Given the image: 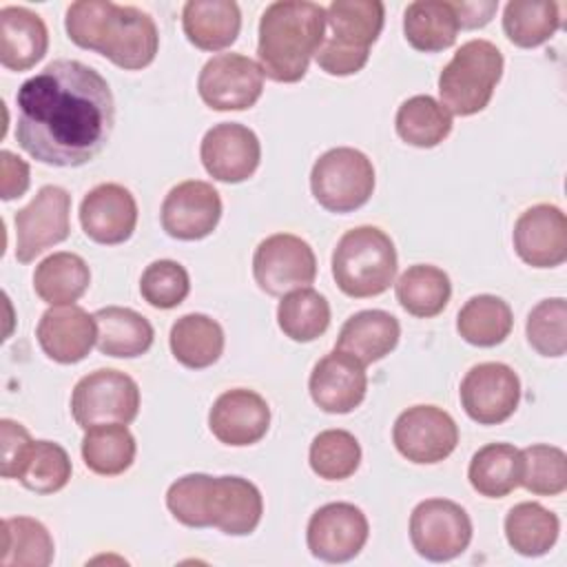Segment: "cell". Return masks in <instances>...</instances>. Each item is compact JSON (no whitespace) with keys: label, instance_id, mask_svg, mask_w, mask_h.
Returning a JSON list of instances; mask_svg holds the SVG:
<instances>
[{"label":"cell","instance_id":"6da1fadb","mask_svg":"<svg viewBox=\"0 0 567 567\" xmlns=\"http://www.w3.org/2000/svg\"><path fill=\"white\" fill-rule=\"evenodd\" d=\"M16 140L35 162L75 168L95 159L115 124L109 82L78 60H53L16 93Z\"/></svg>","mask_w":567,"mask_h":567},{"label":"cell","instance_id":"7a4b0ae2","mask_svg":"<svg viewBox=\"0 0 567 567\" xmlns=\"http://www.w3.org/2000/svg\"><path fill=\"white\" fill-rule=\"evenodd\" d=\"M64 29L75 47L95 51L124 71L148 66L159 49L155 20L137 7L111 0L71 2Z\"/></svg>","mask_w":567,"mask_h":567},{"label":"cell","instance_id":"3957f363","mask_svg":"<svg viewBox=\"0 0 567 567\" xmlns=\"http://www.w3.org/2000/svg\"><path fill=\"white\" fill-rule=\"evenodd\" d=\"M166 507L186 527H215L228 536H248L261 520L264 498L248 478L195 472L171 483Z\"/></svg>","mask_w":567,"mask_h":567},{"label":"cell","instance_id":"277c9868","mask_svg":"<svg viewBox=\"0 0 567 567\" xmlns=\"http://www.w3.org/2000/svg\"><path fill=\"white\" fill-rule=\"evenodd\" d=\"M326 35V9L310 0H277L259 18L257 60L264 78L299 82Z\"/></svg>","mask_w":567,"mask_h":567},{"label":"cell","instance_id":"5b68a950","mask_svg":"<svg viewBox=\"0 0 567 567\" xmlns=\"http://www.w3.org/2000/svg\"><path fill=\"white\" fill-rule=\"evenodd\" d=\"M385 7L379 0H332L326 9L323 42L315 53L328 75H354L370 58V47L383 31Z\"/></svg>","mask_w":567,"mask_h":567},{"label":"cell","instance_id":"8992f818","mask_svg":"<svg viewBox=\"0 0 567 567\" xmlns=\"http://www.w3.org/2000/svg\"><path fill=\"white\" fill-rule=\"evenodd\" d=\"M396 248L377 226H357L341 235L332 252L337 288L352 299L383 295L396 277Z\"/></svg>","mask_w":567,"mask_h":567},{"label":"cell","instance_id":"52a82bcc","mask_svg":"<svg viewBox=\"0 0 567 567\" xmlns=\"http://www.w3.org/2000/svg\"><path fill=\"white\" fill-rule=\"evenodd\" d=\"M503 75V53L489 40H470L456 49L439 75L441 104L450 115L481 113Z\"/></svg>","mask_w":567,"mask_h":567},{"label":"cell","instance_id":"ba28073f","mask_svg":"<svg viewBox=\"0 0 567 567\" xmlns=\"http://www.w3.org/2000/svg\"><path fill=\"white\" fill-rule=\"evenodd\" d=\"M310 190L326 210L352 213L372 197L374 166L370 157L357 148H330L312 164Z\"/></svg>","mask_w":567,"mask_h":567},{"label":"cell","instance_id":"9c48e42d","mask_svg":"<svg viewBox=\"0 0 567 567\" xmlns=\"http://www.w3.org/2000/svg\"><path fill=\"white\" fill-rule=\"evenodd\" d=\"M140 412V388L126 372L102 368L82 377L71 394V414L82 430L100 423H133Z\"/></svg>","mask_w":567,"mask_h":567},{"label":"cell","instance_id":"30bf717a","mask_svg":"<svg viewBox=\"0 0 567 567\" xmlns=\"http://www.w3.org/2000/svg\"><path fill=\"white\" fill-rule=\"evenodd\" d=\"M410 540L421 558L447 563L461 556L472 540L470 514L454 501L425 498L412 509Z\"/></svg>","mask_w":567,"mask_h":567},{"label":"cell","instance_id":"8fae6325","mask_svg":"<svg viewBox=\"0 0 567 567\" xmlns=\"http://www.w3.org/2000/svg\"><path fill=\"white\" fill-rule=\"evenodd\" d=\"M252 277L270 297H284L290 290L306 288L317 277L315 250L297 235L275 233L255 248Z\"/></svg>","mask_w":567,"mask_h":567},{"label":"cell","instance_id":"7c38bea8","mask_svg":"<svg viewBox=\"0 0 567 567\" xmlns=\"http://www.w3.org/2000/svg\"><path fill=\"white\" fill-rule=\"evenodd\" d=\"M16 259L33 261L47 248L71 233V195L62 186L47 184L20 210H16Z\"/></svg>","mask_w":567,"mask_h":567},{"label":"cell","instance_id":"4fadbf2b","mask_svg":"<svg viewBox=\"0 0 567 567\" xmlns=\"http://www.w3.org/2000/svg\"><path fill=\"white\" fill-rule=\"evenodd\" d=\"M197 91L213 111H246L264 93V73L248 55L217 53L202 66Z\"/></svg>","mask_w":567,"mask_h":567},{"label":"cell","instance_id":"5bb4252c","mask_svg":"<svg viewBox=\"0 0 567 567\" xmlns=\"http://www.w3.org/2000/svg\"><path fill=\"white\" fill-rule=\"evenodd\" d=\"M465 414L478 425H498L507 421L520 403V379L501 361L472 365L458 388Z\"/></svg>","mask_w":567,"mask_h":567},{"label":"cell","instance_id":"9a60e30c","mask_svg":"<svg viewBox=\"0 0 567 567\" xmlns=\"http://www.w3.org/2000/svg\"><path fill=\"white\" fill-rule=\"evenodd\" d=\"M396 452L419 465L445 461L458 443L454 419L436 405H412L403 410L392 427Z\"/></svg>","mask_w":567,"mask_h":567},{"label":"cell","instance_id":"2e32d148","mask_svg":"<svg viewBox=\"0 0 567 567\" xmlns=\"http://www.w3.org/2000/svg\"><path fill=\"white\" fill-rule=\"evenodd\" d=\"M370 536L365 514L352 503H326L308 520L306 543L323 563H348L359 556Z\"/></svg>","mask_w":567,"mask_h":567},{"label":"cell","instance_id":"e0dca14e","mask_svg":"<svg viewBox=\"0 0 567 567\" xmlns=\"http://www.w3.org/2000/svg\"><path fill=\"white\" fill-rule=\"evenodd\" d=\"M199 157L213 179L239 184L255 175L261 162V144L252 128L239 122H221L204 133Z\"/></svg>","mask_w":567,"mask_h":567},{"label":"cell","instance_id":"ac0fdd59","mask_svg":"<svg viewBox=\"0 0 567 567\" xmlns=\"http://www.w3.org/2000/svg\"><path fill=\"white\" fill-rule=\"evenodd\" d=\"M162 228L168 237L182 241H197L208 237L221 219V197L213 184L202 179H186L173 186L159 210Z\"/></svg>","mask_w":567,"mask_h":567},{"label":"cell","instance_id":"d6986e66","mask_svg":"<svg viewBox=\"0 0 567 567\" xmlns=\"http://www.w3.org/2000/svg\"><path fill=\"white\" fill-rule=\"evenodd\" d=\"M80 224L84 235L95 244H124L137 226V202L122 184H97L80 204Z\"/></svg>","mask_w":567,"mask_h":567},{"label":"cell","instance_id":"ffe728a7","mask_svg":"<svg viewBox=\"0 0 567 567\" xmlns=\"http://www.w3.org/2000/svg\"><path fill=\"white\" fill-rule=\"evenodd\" d=\"M516 255L532 268H556L567 259V217L554 204L520 213L512 233Z\"/></svg>","mask_w":567,"mask_h":567},{"label":"cell","instance_id":"44dd1931","mask_svg":"<svg viewBox=\"0 0 567 567\" xmlns=\"http://www.w3.org/2000/svg\"><path fill=\"white\" fill-rule=\"evenodd\" d=\"M208 427L224 445H255L270 427V408L255 390L233 388L215 399L208 412Z\"/></svg>","mask_w":567,"mask_h":567},{"label":"cell","instance_id":"7402d4cb","mask_svg":"<svg viewBox=\"0 0 567 567\" xmlns=\"http://www.w3.org/2000/svg\"><path fill=\"white\" fill-rule=\"evenodd\" d=\"M308 390L315 405L323 412L348 414L365 399V365L341 350H332L315 363L308 379Z\"/></svg>","mask_w":567,"mask_h":567},{"label":"cell","instance_id":"603a6c76","mask_svg":"<svg viewBox=\"0 0 567 567\" xmlns=\"http://www.w3.org/2000/svg\"><path fill=\"white\" fill-rule=\"evenodd\" d=\"M35 337L51 361L71 365L89 357L97 341V323L80 306H53L42 312Z\"/></svg>","mask_w":567,"mask_h":567},{"label":"cell","instance_id":"cb8c5ba5","mask_svg":"<svg viewBox=\"0 0 567 567\" xmlns=\"http://www.w3.org/2000/svg\"><path fill=\"white\" fill-rule=\"evenodd\" d=\"M49 49V31L44 20L27 7L0 9V62L9 71H27L35 66Z\"/></svg>","mask_w":567,"mask_h":567},{"label":"cell","instance_id":"d4e9b609","mask_svg":"<svg viewBox=\"0 0 567 567\" xmlns=\"http://www.w3.org/2000/svg\"><path fill=\"white\" fill-rule=\"evenodd\" d=\"M401 337V326L385 310H361L346 319L339 330L334 350H341L363 365L390 354Z\"/></svg>","mask_w":567,"mask_h":567},{"label":"cell","instance_id":"484cf974","mask_svg":"<svg viewBox=\"0 0 567 567\" xmlns=\"http://www.w3.org/2000/svg\"><path fill=\"white\" fill-rule=\"evenodd\" d=\"M186 40L202 51L230 47L241 29V13L233 0H188L182 9Z\"/></svg>","mask_w":567,"mask_h":567},{"label":"cell","instance_id":"4316f807","mask_svg":"<svg viewBox=\"0 0 567 567\" xmlns=\"http://www.w3.org/2000/svg\"><path fill=\"white\" fill-rule=\"evenodd\" d=\"M71 472V458L60 443L31 439L2 476L20 481L22 487L35 494H55L69 483Z\"/></svg>","mask_w":567,"mask_h":567},{"label":"cell","instance_id":"83f0119b","mask_svg":"<svg viewBox=\"0 0 567 567\" xmlns=\"http://www.w3.org/2000/svg\"><path fill=\"white\" fill-rule=\"evenodd\" d=\"M93 317L97 323L95 346L102 354L135 359L151 350L155 330L144 315L122 306H106L100 308Z\"/></svg>","mask_w":567,"mask_h":567},{"label":"cell","instance_id":"f1b7e54d","mask_svg":"<svg viewBox=\"0 0 567 567\" xmlns=\"http://www.w3.org/2000/svg\"><path fill=\"white\" fill-rule=\"evenodd\" d=\"M224 341L221 326L202 312L179 317L168 334L173 357L190 370H204L217 363L224 352Z\"/></svg>","mask_w":567,"mask_h":567},{"label":"cell","instance_id":"f546056e","mask_svg":"<svg viewBox=\"0 0 567 567\" xmlns=\"http://www.w3.org/2000/svg\"><path fill=\"white\" fill-rule=\"evenodd\" d=\"M458 20L452 2L416 0L403 11V33L412 49L421 53H436L456 42Z\"/></svg>","mask_w":567,"mask_h":567},{"label":"cell","instance_id":"4dcf8cb0","mask_svg":"<svg viewBox=\"0 0 567 567\" xmlns=\"http://www.w3.org/2000/svg\"><path fill=\"white\" fill-rule=\"evenodd\" d=\"M91 284L89 264L75 252H53L33 272V290L49 306H73Z\"/></svg>","mask_w":567,"mask_h":567},{"label":"cell","instance_id":"1f68e13d","mask_svg":"<svg viewBox=\"0 0 567 567\" xmlns=\"http://www.w3.org/2000/svg\"><path fill=\"white\" fill-rule=\"evenodd\" d=\"M394 295L408 315L430 319L445 310L452 297V284L445 270L430 264H414L396 279Z\"/></svg>","mask_w":567,"mask_h":567},{"label":"cell","instance_id":"d6a6232c","mask_svg":"<svg viewBox=\"0 0 567 567\" xmlns=\"http://www.w3.org/2000/svg\"><path fill=\"white\" fill-rule=\"evenodd\" d=\"M558 534V516L540 503H518L505 516V538L509 547L520 556H545L556 545Z\"/></svg>","mask_w":567,"mask_h":567},{"label":"cell","instance_id":"836d02e7","mask_svg":"<svg viewBox=\"0 0 567 567\" xmlns=\"http://www.w3.org/2000/svg\"><path fill=\"white\" fill-rule=\"evenodd\" d=\"M512 328V308L496 295H476L467 299L456 315V330L461 339L476 348H494L503 343Z\"/></svg>","mask_w":567,"mask_h":567},{"label":"cell","instance_id":"e575fe53","mask_svg":"<svg viewBox=\"0 0 567 567\" xmlns=\"http://www.w3.org/2000/svg\"><path fill=\"white\" fill-rule=\"evenodd\" d=\"M520 450L509 443H487L474 452L467 478L481 496L503 498L520 485Z\"/></svg>","mask_w":567,"mask_h":567},{"label":"cell","instance_id":"d590c367","mask_svg":"<svg viewBox=\"0 0 567 567\" xmlns=\"http://www.w3.org/2000/svg\"><path fill=\"white\" fill-rule=\"evenodd\" d=\"M135 452V436L124 423H100L84 430L82 461L93 474H124L133 465Z\"/></svg>","mask_w":567,"mask_h":567},{"label":"cell","instance_id":"8d00e7d4","mask_svg":"<svg viewBox=\"0 0 567 567\" xmlns=\"http://www.w3.org/2000/svg\"><path fill=\"white\" fill-rule=\"evenodd\" d=\"M394 128L405 144L434 148L452 133V115L432 95H412L399 106Z\"/></svg>","mask_w":567,"mask_h":567},{"label":"cell","instance_id":"74e56055","mask_svg":"<svg viewBox=\"0 0 567 567\" xmlns=\"http://www.w3.org/2000/svg\"><path fill=\"white\" fill-rule=\"evenodd\" d=\"M560 29V4L554 0H512L503 9V31L520 49L545 44Z\"/></svg>","mask_w":567,"mask_h":567},{"label":"cell","instance_id":"f35d334b","mask_svg":"<svg viewBox=\"0 0 567 567\" xmlns=\"http://www.w3.org/2000/svg\"><path fill=\"white\" fill-rule=\"evenodd\" d=\"M277 323L288 339L297 343H310L328 330L330 303L310 286L290 290L277 306Z\"/></svg>","mask_w":567,"mask_h":567},{"label":"cell","instance_id":"ab89813d","mask_svg":"<svg viewBox=\"0 0 567 567\" xmlns=\"http://www.w3.org/2000/svg\"><path fill=\"white\" fill-rule=\"evenodd\" d=\"M55 554L49 529L31 516H13L2 520V556L4 567H47Z\"/></svg>","mask_w":567,"mask_h":567},{"label":"cell","instance_id":"60d3db41","mask_svg":"<svg viewBox=\"0 0 567 567\" xmlns=\"http://www.w3.org/2000/svg\"><path fill=\"white\" fill-rule=\"evenodd\" d=\"M308 461L319 478L343 481L357 472L361 445L348 430H323L312 439Z\"/></svg>","mask_w":567,"mask_h":567},{"label":"cell","instance_id":"b9f144b4","mask_svg":"<svg viewBox=\"0 0 567 567\" xmlns=\"http://www.w3.org/2000/svg\"><path fill=\"white\" fill-rule=\"evenodd\" d=\"M520 487L536 496H558L567 489V454L556 445L536 443L520 450Z\"/></svg>","mask_w":567,"mask_h":567},{"label":"cell","instance_id":"7bdbcfd3","mask_svg":"<svg viewBox=\"0 0 567 567\" xmlns=\"http://www.w3.org/2000/svg\"><path fill=\"white\" fill-rule=\"evenodd\" d=\"M529 346L543 357H563L567 352V301L551 297L538 301L525 323Z\"/></svg>","mask_w":567,"mask_h":567},{"label":"cell","instance_id":"ee69618b","mask_svg":"<svg viewBox=\"0 0 567 567\" xmlns=\"http://www.w3.org/2000/svg\"><path fill=\"white\" fill-rule=\"evenodd\" d=\"M144 301L159 310L177 308L190 292V277L179 261L157 259L148 264L140 279Z\"/></svg>","mask_w":567,"mask_h":567},{"label":"cell","instance_id":"f6af8a7d","mask_svg":"<svg viewBox=\"0 0 567 567\" xmlns=\"http://www.w3.org/2000/svg\"><path fill=\"white\" fill-rule=\"evenodd\" d=\"M29 164L11 151L0 153V197L4 202L22 197L29 188Z\"/></svg>","mask_w":567,"mask_h":567},{"label":"cell","instance_id":"bcb514c9","mask_svg":"<svg viewBox=\"0 0 567 567\" xmlns=\"http://www.w3.org/2000/svg\"><path fill=\"white\" fill-rule=\"evenodd\" d=\"M0 436H2V443H0V447H2L0 474H2L13 465V461L22 452V447L31 441V434L22 423L11 421V419H2L0 421Z\"/></svg>","mask_w":567,"mask_h":567},{"label":"cell","instance_id":"7dc6e473","mask_svg":"<svg viewBox=\"0 0 567 567\" xmlns=\"http://www.w3.org/2000/svg\"><path fill=\"white\" fill-rule=\"evenodd\" d=\"M461 29L485 27L498 9V0H461L452 2Z\"/></svg>","mask_w":567,"mask_h":567}]
</instances>
